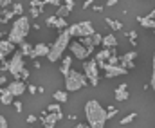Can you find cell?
I'll use <instances>...</instances> for the list:
<instances>
[{"label":"cell","mask_w":155,"mask_h":128,"mask_svg":"<svg viewBox=\"0 0 155 128\" xmlns=\"http://www.w3.org/2000/svg\"><path fill=\"white\" fill-rule=\"evenodd\" d=\"M85 116H87V121H88V128H105V125H107V110L96 99L87 101Z\"/></svg>","instance_id":"6da1fadb"},{"label":"cell","mask_w":155,"mask_h":128,"mask_svg":"<svg viewBox=\"0 0 155 128\" xmlns=\"http://www.w3.org/2000/svg\"><path fill=\"white\" fill-rule=\"evenodd\" d=\"M29 29H31V22L27 16H18L13 25H11V31H9V36L7 40L15 45H22L25 42V36L29 34Z\"/></svg>","instance_id":"7a4b0ae2"},{"label":"cell","mask_w":155,"mask_h":128,"mask_svg":"<svg viewBox=\"0 0 155 128\" xmlns=\"http://www.w3.org/2000/svg\"><path fill=\"white\" fill-rule=\"evenodd\" d=\"M69 45H71V34H69V31L65 29V31H61V33L58 34V38H56L54 43L51 45V51H49V54H47L49 61H51V63L58 61V60L63 56V52L69 49Z\"/></svg>","instance_id":"3957f363"},{"label":"cell","mask_w":155,"mask_h":128,"mask_svg":"<svg viewBox=\"0 0 155 128\" xmlns=\"http://www.w3.org/2000/svg\"><path fill=\"white\" fill-rule=\"evenodd\" d=\"M87 85H88V80L79 71H72L71 69V72L65 76V90L67 92H76V90H79V88H83Z\"/></svg>","instance_id":"277c9868"},{"label":"cell","mask_w":155,"mask_h":128,"mask_svg":"<svg viewBox=\"0 0 155 128\" xmlns=\"http://www.w3.org/2000/svg\"><path fill=\"white\" fill-rule=\"evenodd\" d=\"M67 31H69L71 38H72V36H78V38H88V36H92V34L96 33V29H94V25H92L90 20L78 22V24H74V25H71Z\"/></svg>","instance_id":"5b68a950"},{"label":"cell","mask_w":155,"mask_h":128,"mask_svg":"<svg viewBox=\"0 0 155 128\" xmlns=\"http://www.w3.org/2000/svg\"><path fill=\"white\" fill-rule=\"evenodd\" d=\"M83 74L85 78L88 80V83L92 87L99 85V67H97V61L92 58V60H87L83 63Z\"/></svg>","instance_id":"8992f818"},{"label":"cell","mask_w":155,"mask_h":128,"mask_svg":"<svg viewBox=\"0 0 155 128\" xmlns=\"http://www.w3.org/2000/svg\"><path fill=\"white\" fill-rule=\"evenodd\" d=\"M24 56L20 51H15L11 61H9V74L15 78V81H20L22 80V71H24Z\"/></svg>","instance_id":"52a82bcc"},{"label":"cell","mask_w":155,"mask_h":128,"mask_svg":"<svg viewBox=\"0 0 155 128\" xmlns=\"http://www.w3.org/2000/svg\"><path fill=\"white\" fill-rule=\"evenodd\" d=\"M99 67V71H103L105 72V78H117V76H126L128 74V71L124 69V67H121V65H108V63H101V65H97Z\"/></svg>","instance_id":"ba28073f"},{"label":"cell","mask_w":155,"mask_h":128,"mask_svg":"<svg viewBox=\"0 0 155 128\" xmlns=\"http://www.w3.org/2000/svg\"><path fill=\"white\" fill-rule=\"evenodd\" d=\"M69 49H71V52L76 56L78 60H87L94 52V47H85V45H81L79 42H72L69 45Z\"/></svg>","instance_id":"9c48e42d"},{"label":"cell","mask_w":155,"mask_h":128,"mask_svg":"<svg viewBox=\"0 0 155 128\" xmlns=\"http://www.w3.org/2000/svg\"><path fill=\"white\" fill-rule=\"evenodd\" d=\"M135 58H137V52L135 51H130V52H124L119 56V65L124 67L126 71H132L135 67Z\"/></svg>","instance_id":"30bf717a"},{"label":"cell","mask_w":155,"mask_h":128,"mask_svg":"<svg viewBox=\"0 0 155 128\" xmlns=\"http://www.w3.org/2000/svg\"><path fill=\"white\" fill-rule=\"evenodd\" d=\"M11 94H13V97H20L22 94H25V90H27V85H25V81H11V83H7L5 87Z\"/></svg>","instance_id":"8fae6325"},{"label":"cell","mask_w":155,"mask_h":128,"mask_svg":"<svg viewBox=\"0 0 155 128\" xmlns=\"http://www.w3.org/2000/svg\"><path fill=\"white\" fill-rule=\"evenodd\" d=\"M60 119H63V112H60V114H47V116H41V125H43V128H54Z\"/></svg>","instance_id":"7c38bea8"},{"label":"cell","mask_w":155,"mask_h":128,"mask_svg":"<svg viewBox=\"0 0 155 128\" xmlns=\"http://www.w3.org/2000/svg\"><path fill=\"white\" fill-rule=\"evenodd\" d=\"M9 54H15V43H11L9 40H0V63L5 61Z\"/></svg>","instance_id":"4fadbf2b"},{"label":"cell","mask_w":155,"mask_h":128,"mask_svg":"<svg viewBox=\"0 0 155 128\" xmlns=\"http://www.w3.org/2000/svg\"><path fill=\"white\" fill-rule=\"evenodd\" d=\"M49 51H51V47H49V45H45V43H36V45L33 47V52H31V56H29V58L36 60V58H41V56H47V54H49Z\"/></svg>","instance_id":"5bb4252c"},{"label":"cell","mask_w":155,"mask_h":128,"mask_svg":"<svg viewBox=\"0 0 155 128\" xmlns=\"http://www.w3.org/2000/svg\"><path fill=\"white\" fill-rule=\"evenodd\" d=\"M116 101H126L130 97V92H128V85L126 83H121V85L116 88V94H114Z\"/></svg>","instance_id":"9a60e30c"},{"label":"cell","mask_w":155,"mask_h":128,"mask_svg":"<svg viewBox=\"0 0 155 128\" xmlns=\"http://www.w3.org/2000/svg\"><path fill=\"white\" fill-rule=\"evenodd\" d=\"M110 56H112V49H101V51L94 56V60L97 61V65H101V63H107V61L110 60Z\"/></svg>","instance_id":"2e32d148"},{"label":"cell","mask_w":155,"mask_h":128,"mask_svg":"<svg viewBox=\"0 0 155 128\" xmlns=\"http://www.w3.org/2000/svg\"><path fill=\"white\" fill-rule=\"evenodd\" d=\"M71 63H72V58L71 56H65L63 60H61V65H60V72L63 74V78L71 72Z\"/></svg>","instance_id":"e0dca14e"},{"label":"cell","mask_w":155,"mask_h":128,"mask_svg":"<svg viewBox=\"0 0 155 128\" xmlns=\"http://www.w3.org/2000/svg\"><path fill=\"white\" fill-rule=\"evenodd\" d=\"M13 99H15V97H13V94H11L7 88H2V94H0V103L7 107V105H13Z\"/></svg>","instance_id":"ac0fdd59"},{"label":"cell","mask_w":155,"mask_h":128,"mask_svg":"<svg viewBox=\"0 0 155 128\" xmlns=\"http://www.w3.org/2000/svg\"><path fill=\"white\" fill-rule=\"evenodd\" d=\"M105 49H116L117 45V40L114 34H107V36H103V43H101Z\"/></svg>","instance_id":"d6986e66"},{"label":"cell","mask_w":155,"mask_h":128,"mask_svg":"<svg viewBox=\"0 0 155 128\" xmlns=\"http://www.w3.org/2000/svg\"><path fill=\"white\" fill-rule=\"evenodd\" d=\"M52 97H54L56 103H67L69 94H67V90H56V92L52 94Z\"/></svg>","instance_id":"ffe728a7"},{"label":"cell","mask_w":155,"mask_h":128,"mask_svg":"<svg viewBox=\"0 0 155 128\" xmlns=\"http://www.w3.org/2000/svg\"><path fill=\"white\" fill-rule=\"evenodd\" d=\"M105 24L112 29V31H121L123 29V22L121 20H114V18H105Z\"/></svg>","instance_id":"44dd1931"},{"label":"cell","mask_w":155,"mask_h":128,"mask_svg":"<svg viewBox=\"0 0 155 128\" xmlns=\"http://www.w3.org/2000/svg\"><path fill=\"white\" fill-rule=\"evenodd\" d=\"M137 22H139L143 27H146V29H153L155 31V20H150V18H146V16H137Z\"/></svg>","instance_id":"7402d4cb"},{"label":"cell","mask_w":155,"mask_h":128,"mask_svg":"<svg viewBox=\"0 0 155 128\" xmlns=\"http://www.w3.org/2000/svg\"><path fill=\"white\" fill-rule=\"evenodd\" d=\"M20 52H22V56L25 58V56H31V52H33V45L27 42H24L20 45Z\"/></svg>","instance_id":"603a6c76"},{"label":"cell","mask_w":155,"mask_h":128,"mask_svg":"<svg viewBox=\"0 0 155 128\" xmlns=\"http://www.w3.org/2000/svg\"><path fill=\"white\" fill-rule=\"evenodd\" d=\"M11 11L15 13V16H24V5H22V2H15Z\"/></svg>","instance_id":"cb8c5ba5"},{"label":"cell","mask_w":155,"mask_h":128,"mask_svg":"<svg viewBox=\"0 0 155 128\" xmlns=\"http://www.w3.org/2000/svg\"><path fill=\"white\" fill-rule=\"evenodd\" d=\"M13 16H15V13H13L11 9H9V11H7V9H4V13H2V18H0V24H7V22L13 18Z\"/></svg>","instance_id":"d4e9b609"},{"label":"cell","mask_w":155,"mask_h":128,"mask_svg":"<svg viewBox=\"0 0 155 128\" xmlns=\"http://www.w3.org/2000/svg\"><path fill=\"white\" fill-rule=\"evenodd\" d=\"M60 112H61L60 103H52V105H49V107H47V114H60Z\"/></svg>","instance_id":"484cf974"},{"label":"cell","mask_w":155,"mask_h":128,"mask_svg":"<svg viewBox=\"0 0 155 128\" xmlns=\"http://www.w3.org/2000/svg\"><path fill=\"white\" fill-rule=\"evenodd\" d=\"M135 117H137V114H135V112H132V114L124 116V117H123V119H121L119 123H121V125H130V123H132V121H134Z\"/></svg>","instance_id":"4316f807"},{"label":"cell","mask_w":155,"mask_h":128,"mask_svg":"<svg viewBox=\"0 0 155 128\" xmlns=\"http://www.w3.org/2000/svg\"><path fill=\"white\" fill-rule=\"evenodd\" d=\"M117 114V108L116 107H112V105H107V121H110L114 116Z\"/></svg>","instance_id":"83f0119b"},{"label":"cell","mask_w":155,"mask_h":128,"mask_svg":"<svg viewBox=\"0 0 155 128\" xmlns=\"http://www.w3.org/2000/svg\"><path fill=\"white\" fill-rule=\"evenodd\" d=\"M56 22H58V16H56V15H52V16H47L45 25H47V27H56Z\"/></svg>","instance_id":"f1b7e54d"},{"label":"cell","mask_w":155,"mask_h":128,"mask_svg":"<svg viewBox=\"0 0 155 128\" xmlns=\"http://www.w3.org/2000/svg\"><path fill=\"white\" fill-rule=\"evenodd\" d=\"M150 87L155 92V54H153V61H152V78H150Z\"/></svg>","instance_id":"f546056e"},{"label":"cell","mask_w":155,"mask_h":128,"mask_svg":"<svg viewBox=\"0 0 155 128\" xmlns=\"http://www.w3.org/2000/svg\"><path fill=\"white\" fill-rule=\"evenodd\" d=\"M126 36H128V40H130V43H132L134 47L137 45V33H135V31H130V33H128Z\"/></svg>","instance_id":"4dcf8cb0"},{"label":"cell","mask_w":155,"mask_h":128,"mask_svg":"<svg viewBox=\"0 0 155 128\" xmlns=\"http://www.w3.org/2000/svg\"><path fill=\"white\" fill-rule=\"evenodd\" d=\"M45 5V0H31V7H38V9H41Z\"/></svg>","instance_id":"1f68e13d"},{"label":"cell","mask_w":155,"mask_h":128,"mask_svg":"<svg viewBox=\"0 0 155 128\" xmlns=\"http://www.w3.org/2000/svg\"><path fill=\"white\" fill-rule=\"evenodd\" d=\"M5 72H9V61H2L0 65V74H5Z\"/></svg>","instance_id":"d6a6232c"},{"label":"cell","mask_w":155,"mask_h":128,"mask_svg":"<svg viewBox=\"0 0 155 128\" xmlns=\"http://www.w3.org/2000/svg\"><path fill=\"white\" fill-rule=\"evenodd\" d=\"M40 13H41V9H38V7H31V16H33V18H38Z\"/></svg>","instance_id":"836d02e7"},{"label":"cell","mask_w":155,"mask_h":128,"mask_svg":"<svg viewBox=\"0 0 155 128\" xmlns=\"http://www.w3.org/2000/svg\"><path fill=\"white\" fill-rule=\"evenodd\" d=\"M13 105H15V110H16V112H22V110H24V105H22V101H15Z\"/></svg>","instance_id":"e575fe53"},{"label":"cell","mask_w":155,"mask_h":128,"mask_svg":"<svg viewBox=\"0 0 155 128\" xmlns=\"http://www.w3.org/2000/svg\"><path fill=\"white\" fill-rule=\"evenodd\" d=\"M13 4H15L13 0H0V5H4V9H5L7 5H13Z\"/></svg>","instance_id":"d590c367"},{"label":"cell","mask_w":155,"mask_h":128,"mask_svg":"<svg viewBox=\"0 0 155 128\" xmlns=\"http://www.w3.org/2000/svg\"><path fill=\"white\" fill-rule=\"evenodd\" d=\"M0 128H7V119L4 116H0Z\"/></svg>","instance_id":"8d00e7d4"},{"label":"cell","mask_w":155,"mask_h":128,"mask_svg":"<svg viewBox=\"0 0 155 128\" xmlns=\"http://www.w3.org/2000/svg\"><path fill=\"white\" fill-rule=\"evenodd\" d=\"M27 90H29L31 94H38V87H35V85H29L27 87Z\"/></svg>","instance_id":"74e56055"},{"label":"cell","mask_w":155,"mask_h":128,"mask_svg":"<svg viewBox=\"0 0 155 128\" xmlns=\"http://www.w3.org/2000/svg\"><path fill=\"white\" fill-rule=\"evenodd\" d=\"M27 78H29V71H27V69H24V71H22V81H25Z\"/></svg>","instance_id":"f35d334b"},{"label":"cell","mask_w":155,"mask_h":128,"mask_svg":"<svg viewBox=\"0 0 155 128\" xmlns=\"http://www.w3.org/2000/svg\"><path fill=\"white\" fill-rule=\"evenodd\" d=\"M146 18H150V20H155V7L152 9V11H150V13H148V15H146Z\"/></svg>","instance_id":"ab89813d"},{"label":"cell","mask_w":155,"mask_h":128,"mask_svg":"<svg viewBox=\"0 0 155 128\" xmlns=\"http://www.w3.org/2000/svg\"><path fill=\"white\" fill-rule=\"evenodd\" d=\"M35 121H36V117H35V116H29V117H27V125H33Z\"/></svg>","instance_id":"60d3db41"},{"label":"cell","mask_w":155,"mask_h":128,"mask_svg":"<svg viewBox=\"0 0 155 128\" xmlns=\"http://www.w3.org/2000/svg\"><path fill=\"white\" fill-rule=\"evenodd\" d=\"M4 83H7V78H5V74H0V85H4Z\"/></svg>","instance_id":"b9f144b4"},{"label":"cell","mask_w":155,"mask_h":128,"mask_svg":"<svg viewBox=\"0 0 155 128\" xmlns=\"http://www.w3.org/2000/svg\"><path fill=\"white\" fill-rule=\"evenodd\" d=\"M117 4V0H108V2H107V7H112V5H116Z\"/></svg>","instance_id":"7bdbcfd3"},{"label":"cell","mask_w":155,"mask_h":128,"mask_svg":"<svg viewBox=\"0 0 155 128\" xmlns=\"http://www.w3.org/2000/svg\"><path fill=\"white\" fill-rule=\"evenodd\" d=\"M92 9H94V11H97V13H99V11H103V5H92Z\"/></svg>","instance_id":"ee69618b"},{"label":"cell","mask_w":155,"mask_h":128,"mask_svg":"<svg viewBox=\"0 0 155 128\" xmlns=\"http://www.w3.org/2000/svg\"><path fill=\"white\" fill-rule=\"evenodd\" d=\"M90 5H92V2H90V0H87V2L83 4V9H87V7H90Z\"/></svg>","instance_id":"f6af8a7d"},{"label":"cell","mask_w":155,"mask_h":128,"mask_svg":"<svg viewBox=\"0 0 155 128\" xmlns=\"http://www.w3.org/2000/svg\"><path fill=\"white\" fill-rule=\"evenodd\" d=\"M74 128H88V125H83V123H78Z\"/></svg>","instance_id":"bcb514c9"},{"label":"cell","mask_w":155,"mask_h":128,"mask_svg":"<svg viewBox=\"0 0 155 128\" xmlns=\"http://www.w3.org/2000/svg\"><path fill=\"white\" fill-rule=\"evenodd\" d=\"M0 94H2V87H0Z\"/></svg>","instance_id":"7dc6e473"},{"label":"cell","mask_w":155,"mask_h":128,"mask_svg":"<svg viewBox=\"0 0 155 128\" xmlns=\"http://www.w3.org/2000/svg\"><path fill=\"white\" fill-rule=\"evenodd\" d=\"M0 18H2V15H0Z\"/></svg>","instance_id":"c3c4849f"},{"label":"cell","mask_w":155,"mask_h":128,"mask_svg":"<svg viewBox=\"0 0 155 128\" xmlns=\"http://www.w3.org/2000/svg\"><path fill=\"white\" fill-rule=\"evenodd\" d=\"M29 128H33V126H29Z\"/></svg>","instance_id":"681fc988"}]
</instances>
